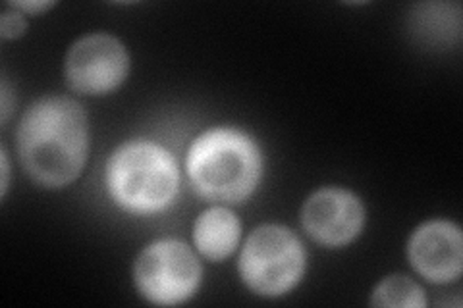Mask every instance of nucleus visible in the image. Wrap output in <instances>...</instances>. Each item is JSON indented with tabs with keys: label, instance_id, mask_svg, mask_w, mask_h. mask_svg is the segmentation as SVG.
I'll return each instance as SVG.
<instances>
[{
	"label": "nucleus",
	"instance_id": "nucleus-9",
	"mask_svg": "<svg viewBox=\"0 0 463 308\" xmlns=\"http://www.w3.org/2000/svg\"><path fill=\"white\" fill-rule=\"evenodd\" d=\"M240 233L241 226L238 216L224 207H214L197 218L194 239L203 257L209 260H224L234 253Z\"/></svg>",
	"mask_w": 463,
	"mask_h": 308
},
{
	"label": "nucleus",
	"instance_id": "nucleus-4",
	"mask_svg": "<svg viewBox=\"0 0 463 308\" xmlns=\"http://www.w3.org/2000/svg\"><path fill=\"white\" fill-rule=\"evenodd\" d=\"M306 274V248L284 226H260L243 245L240 275L257 295L280 297Z\"/></svg>",
	"mask_w": 463,
	"mask_h": 308
},
{
	"label": "nucleus",
	"instance_id": "nucleus-1",
	"mask_svg": "<svg viewBox=\"0 0 463 308\" xmlns=\"http://www.w3.org/2000/svg\"><path fill=\"white\" fill-rule=\"evenodd\" d=\"M90 151L87 116L76 100L45 97L29 108L18 127V154L35 183L56 189L81 173Z\"/></svg>",
	"mask_w": 463,
	"mask_h": 308
},
{
	"label": "nucleus",
	"instance_id": "nucleus-6",
	"mask_svg": "<svg viewBox=\"0 0 463 308\" xmlns=\"http://www.w3.org/2000/svg\"><path fill=\"white\" fill-rule=\"evenodd\" d=\"M64 71L66 81L74 91L81 95H107L126 81L129 56L116 37L91 33L71 45Z\"/></svg>",
	"mask_w": 463,
	"mask_h": 308
},
{
	"label": "nucleus",
	"instance_id": "nucleus-8",
	"mask_svg": "<svg viewBox=\"0 0 463 308\" xmlns=\"http://www.w3.org/2000/svg\"><path fill=\"white\" fill-rule=\"evenodd\" d=\"M411 266L432 284H448L461 275L463 239L456 224L432 219L413 231L408 245Z\"/></svg>",
	"mask_w": 463,
	"mask_h": 308
},
{
	"label": "nucleus",
	"instance_id": "nucleus-3",
	"mask_svg": "<svg viewBox=\"0 0 463 308\" xmlns=\"http://www.w3.org/2000/svg\"><path fill=\"white\" fill-rule=\"evenodd\" d=\"M180 172L174 156L151 141H129L107 164V187L114 202L128 212L165 210L178 193Z\"/></svg>",
	"mask_w": 463,
	"mask_h": 308
},
{
	"label": "nucleus",
	"instance_id": "nucleus-14",
	"mask_svg": "<svg viewBox=\"0 0 463 308\" xmlns=\"http://www.w3.org/2000/svg\"><path fill=\"white\" fill-rule=\"evenodd\" d=\"M0 97H3V122H6L10 116V91L6 81H3V93H0Z\"/></svg>",
	"mask_w": 463,
	"mask_h": 308
},
{
	"label": "nucleus",
	"instance_id": "nucleus-2",
	"mask_svg": "<svg viewBox=\"0 0 463 308\" xmlns=\"http://www.w3.org/2000/svg\"><path fill=\"white\" fill-rule=\"evenodd\" d=\"M187 178L201 197L241 202L251 197L263 173L257 143L234 127H214L199 135L187 153Z\"/></svg>",
	"mask_w": 463,
	"mask_h": 308
},
{
	"label": "nucleus",
	"instance_id": "nucleus-15",
	"mask_svg": "<svg viewBox=\"0 0 463 308\" xmlns=\"http://www.w3.org/2000/svg\"><path fill=\"white\" fill-rule=\"evenodd\" d=\"M8 178H10V164H8V156L3 151V197L6 195V189H8Z\"/></svg>",
	"mask_w": 463,
	"mask_h": 308
},
{
	"label": "nucleus",
	"instance_id": "nucleus-12",
	"mask_svg": "<svg viewBox=\"0 0 463 308\" xmlns=\"http://www.w3.org/2000/svg\"><path fill=\"white\" fill-rule=\"evenodd\" d=\"M25 25L27 23H25L24 14L8 5V8L3 12V16H0V35L5 39H16L24 35Z\"/></svg>",
	"mask_w": 463,
	"mask_h": 308
},
{
	"label": "nucleus",
	"instance_id": "nucleus-7",
	"mask_svg": "<svg viewBox=\"0 0 463 308\" xmlns=\"http://www.w3.org/2000/svg\"><path fill=\"white\" fill-rule=\"evenodd\" d=\"M306 231L325 247L352 243L365 224V209L352 191L326 187L313 193L301 210Z\"/></svg>",
	"mask_w": 463,
	"mask_h": 308
},
{
	"label": "nucleus",
	"instance_id": "nucleus-10",
	"mask_svg": "<svg viewBox=\"0 0 463 308\" xmlns=\"http://www.w3.org/2000/svg\"><path fill=\"white\" fill-rule=\"evenodd\" d=\"M456 6V5H454ZM450 5H421L413 16V27L419 37L430 42L448 41L450 33L459 35V12L450 14Z\"/></svg>",
	"mask_w": 463,
	"mask_h": 308
},
{
	"label": "nucleus",
	"instance_id": "nucleus-5",
	"mask_svg": "<svg viewBox=\"0 0 463 308\" xmlns=\"http://www.w3.org/2000/svg\"><path fill=\"white\" fill-rule=\"evenodd\" d=\"M201 264L182 241L165 239L143 248L134 277L141 297L153 304L174 306L194 297L201 284Z\"/></svg>",
	"mask_w": 463,
	"mask_h": 308
},
{
	"label": "nucleus",
	"instance_id": "nucleus-13",
	"mask_svg": "<svg viewBox=\"0 0 463 308\" xmlns=\"http://www.w3.org/2000/svg\"><path fill=\"white\" fill-rule=\"evenodd\" d=\"M10 6H14L20 12H25V14H39V12H45V10L52 8L54 3H12Z\"/></svg>",
	"mask_w": 463,
	"mask_h": 308
},
{
	"label": "nucleus",
	"instance_id": "nucleus-11",
	"mask_svg": "<svg viewBox=\"0 0 463 308\" xmlns=\"http://www.w3.org/2000/svg\"><path fill=\"white\" fill-rule=\"evenodd\" d=\"M373 306H403V308H425L427 299L423 289L408 275H390L374 287Z\"/></svg>",
	"mask_w": 463,
	"mask_h": 308
}]
</instances>
